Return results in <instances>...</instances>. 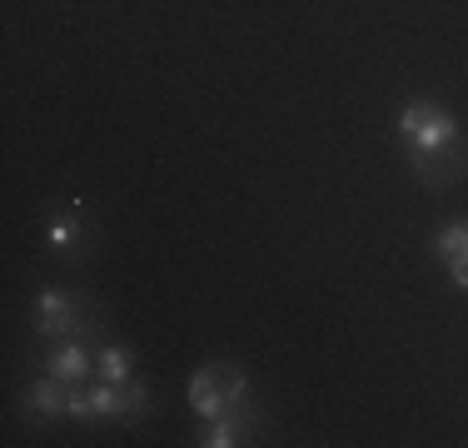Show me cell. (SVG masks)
I'll use <instances>...</instances> for the list:
<instances>
[{"mask_svg": "<svg viewBox=\"0 0 468 448\" xmlns=\"http://www.w3.org/2000/svg\"><path fill=\"white\" fill-rule=\"evenodd\" d=\"M399 134L409 140V155H414V160L459 150V120H453L449 110L429 105V100L404 105V115H399Z\"/></svg>", "mask_w": 468, "mask_h": 448, "instance_id": "1", "label": "cell"}, {"mask_svg": "<svg viewBox=\"0 0 468 448\" xmlns=\"http://www.w3.org/2000/svg\"><path fill=\"white\" fill-rule=\"evenodd\" d=\"M244 394H250V384H244V374L234 364H209V368H199V374L189 379V409H195L199 419L229 413Z\"/></svg>", "mask_w": 468, "mask_h": 448, "instance_id": "2", "label": "cell"}, {"mask_svg": "<svg viewBox=\"0 0 468 448\" xmlns=\"http://www.w3.org/2000/svg\"><path fill=\"white\" fill-rule=\"evenodd\" d=\"M95 329V319H80V299L60 294V289H46L36 299V334L40 339H85Z\"/></svg>", "mask_w": 468, "mask_h": 448, "instance_id": "3", "label": "cell"}, {"mask_svg": "<svg viewBox=\"0 0 468 448\" xmlns=\"http://www.w3.org/2000/svg\"><path fill=\"white\" fill-rule=\"evenodd\" d=\"M254 423H260V413L250 409V403H234L229 413H219V419H209V429H205V448H234V443H244L254 433Z\"/></svg>", "mask_w": 468, "mask_h": 448, "instance_id": "4", "label": "cell"}, {"mask_svg": "<svg viewBox=\"0 0 468 448\" xmlns=\"http://www.w3.org/2000/svg\"><path fill=\"white\" fill-rule=\"evenodd\" d=\"M90 349H85V339H60L55 344V354L46 358V374L60 379V384H80L85 374H90Z\"/></svg>", "mask_w": 468, "mask_h": 448, "instance_id": "5", "label": "cell"}, {"mask_svg": "<svg viewBox=\"0 0 468 448\" xmlns=\"http://www.w3.org/2000/svg\"><path fill=\"white\" fill-rule=\"evenodd\" d=\"M414 175H419L429 189H449L453 179H463V175H468V160H463V150L429 155V160H414Z\"/></svg>", "mask_w": 468, "mask_h": 448, "instance_id": "6", "label": "cell"}, {"mask_svg": "<svg viewBox=\"0 0 468 448\" xmlns=\"http://www.w3.org/2000/svg\"><path fill=\"white\" fill-rule=\"evenodd\" d=\"M65 409H70V384L46 379V384L30 389V413H36V419H60Z\"/></svg>", "mask_w": 468, "mask_h": 448, "instance_id": "7", "label": "cell"}, {"mask_svg": "<svg viewBox=\"0 0 468 448\" xmlns=\"http://www.w3.org/2000/svg\"><path fill=\"white\" fill-rule=\"evenodd\" d=\"M95 368L105 384H130V349H120V344H105V349L95 354Z\"/></svg>", "mask_w": 468, "mask_h": 448, "instance_id": "8", "label": "cell"}, {"mask_svg": "<svg viewBox=\"0 0 468 448\" xmlns=\"http://www.w3.org/2000/svg\"><path fill=\"white\" fill-rule=\"evenodd\" d=\"M90 403H95V419H125V384H100Z\"/></svg>", "mask_w": 468, "mask_h": 448, "instance_id": "9", "label": "cell"}, {"mask_svg": "<svg viewBox=\"0 0 468 448\" xmlns=\"http://www.w3.org/2000/svg\"><path fill=\"white\" fill-rule=\"evenodd\" d=\"M433 250L443 254V260H453V254H463L468 250V219H459V224H449V229L433 240Z\"/></svg>", "mask_w": 468, "mask_h": 448, "instance_id": "10", "label": "cell"}, {"mask_svg": "<svg viewBox=\"0 0 468 448\" xmlns=\"http://www.w3.org/2000/svg\"><path fill=\"white\" fill-rule=\"evenodd\" d=\"M46 240H50V250H75V244H80V224L75 219H55L50 229H46Z\"/></svg>", "mask_w": 468, "mask_h": 448, "instance_id": "11", "label": "cell"}, {"mask_svg": "<svg viewBox=\"0 0 468 448\" xmlns=\"http://www.w3.org/2000/svg\"><path fill=\"white\" fill-rule=\"evenodd\" d=\"M449 274H453V284H459V289H468V250L449 260Z\"/></svg>", "mask_w": 468, "mask_h": 448, "instance_id": "12", "label": "cell"}]
</instances>
